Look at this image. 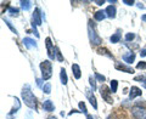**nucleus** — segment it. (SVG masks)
Here are the masks:
<instances>
[{"label": "nucleus", "mask_w": 146, "mask_h": 119, "mask_svg": "<svg viewBox=\"0 0 146 119\" xmlns=\"http://www.w3.org/2000/svg\"><path fill=\"white\" fill-rule=\"evenodd\" d=\"M111 93H112V91H111V89H110L107 85H101V86H100V94H101L102 99L107 103H112L113 102V99L111 97Z\"/></svg>", "instance_id": "7ed1b4c3"}, {"label": "nucleus", "mask_w": 146, "mask_h": 119, "mask_svg": "<svg viewBox=\"0 0 146 119\" xmlns=\"http://www.w3.org/2000/svg\"><path fill=\"white\" fill-rule=\"evenodd\" d=\"M21 6H22V9H23V10L28 11L29 9L32 7V3H31V1H21Z\"/></svg>", "instance_id": "a211bd4d"}, {"label": "nucleus", "mask_w": 146, "mask_h": 119, "mask_svg": "<svg viewBox=\"0 0 146 119\" xmlns=\"http://www.w3.org/2000/svg\"><path fill=\"white\" fill-rule=\"evenodd\" d=\"M43 91L45 94H50V91H51V85H50V83H46L43 86Z\"/></svg>", "instance_id": "4be33fe9"}, {"label": "nucleus", "mask_w": 146, "mask_h": 119, "mask_svg": "<svg viewBox=\"0 0 146 119\" xmlns=\"http://www.w3.org/2000/svg\"><path fill=\"white\" fill-rule=\"evenodd\" d=\"M88 32H89V38H90V42L91 44H94V45H100L102 43V40L101 38L95 33V30L94 28H91V23H90V21H89V27H88Z\"/></svg>", "instance_id": "39448f33"}, {"label": "nucleus", "mask_w": 146, "mask_h": 119, "mask_svg": "<svg viewBox=\"0 0 146 119\" xmlns=\"http://www.w3.org/2000/svg\"><path fill=\"white\" fill-rule=\"evenodd\" d=\"M9 12L11 13V16H17V15H18V9H16V7H10V9H9Z\"/></svg>", "instance_id": "393cba45"}, {"label": "nucleus", "mask_w": 146, "mask_h": 119, "mask_svg": "<svg viewBox=\"0 0 146 119\" xmlns=\"http://www.w3.org/2000/svg\"><path fill=\"white\" fill-rule=\"evenodd\" d=\"M60 78H61V83H62L63 85H66V84H67V74H66V71H65V68H61Z\"/></svg>", "instance_id": "2eb2a0df"}, {"label": "nucleus", "mask_w": 146, "mask_h": 119, "mask_svg": "<svg viewBox=\"0 0 146 119\" xmlns=\"http://www.w3.org/2000/svg\"><path fill=\"white\" fill-rule=\"evenodd\" d=\"M33 23L35 26H40L42 24V15H40V10L35 9L33 12Z\"/></svg>", "instance_id": "423d86ee"}, {"label": "nucleus", "mask_w": 146, "mask_h": 119, "mask_svg": "<svg viewBox=\"0 0 146 119\" xmlns=\"http://www.w3.org/2000/svg\"><path fill=\"white\" fill-rule=\"evenodd\" d=\"M117 88H118V81L117 80H112L111 81V91L112 93H116Z\"/></svg>", "instance_id": "412c9836"}, {"label": "nucleus", "mask_w": 146, "mask_h": 119, "mask_svg": "<svg viewBox=\"0 0 146 119\" xmlns=\"http://www.w3.org/2000/svg\"><path fill=\"white\" fill-rule=\"evenodd\" d=\"M98 52H99V54H101V55H107L110 58H113L112 54H110V52H108V50H107V49H105V48H104V49H99V50H98Z\"/></svg>", "instance_id": "6ab92c4d"}, {"label": "nucleus", "mask_w": 146, "mask_h": 119, "mask_svg": "<svg viewBox=\"0 0 146 119\" xmlns=\"http://www.w3.org/2000/svg\"><path fill=\"white\" fill-rule=\"evenodd\" d=\"M23 44L27 49H33V48H36V43L34 39L32 38H25L23 39Z\"/></svg>", "instance_id": "1a4fd4ad"}, {"label": "nucleus", "mask_w": 146, "mask_h": 119, "mask_svg": "<svg viewBox=\"0 0 146 119\" xmlns=\"http://www.w3.org/2000/svg\"><path fill=\"white\" fill-rule=\"evenodd\" d=\"M143 85H144V88H145V89H146V83H144V84H143Z\"/></svg>", "instance_id": "4c0bfd02"}, {"label": "nucleus", "mask_w": 146, "mask_h": 119, "mask_svg": "<svg viewBox=\"0 0 146 119\" xmlns=\"http://www.w3.org/2000/svg\"><path fill=\"white\" fill-rule=\"evenodd\" d=\"M95 3H96L98 5H102V4H104V1H95Z\"/></svg>", "instance_id": "f704fd0d"}, {"label": "nucleus", "mask_w": 146, "mask_h": 119, "mask_svg": "<svg viewBox=\"0 0 146 119\" xmlns=\"http://www.w3.org/2000/svg\"><path fill=\"white\" fill-rule=\"evenodd\" d=\"M123 61L127 62L128 65H130V63H133L134 62V60H135V55L133 52H129L128 55H123Z\"/></svg>", "instance_id": "ddd939ff"}, {"label": "nucleus", "mask_w": 146, "mask_h": 119, "mask_svg": "<svg viewBox=\"0 0 146 119\" xmlns=\"http://www.w3.org/2000/svg\"><path fill=\"white\" fill-rule=\"evenodd\" d=\"M72 72H73V75H74L76 79H79L82 73H80V68L78 65H72Z\"/></svg>", "instance_id": "4468645a"}, {"label": "nucleus", "mask_w": 146, "mask_h": 119, "mask_svg": "<svg viewBox=\"0 0 146 119\" xmlns=\"http://www.w3.org/2000/svg\"><path fill=\"white\" fill-rule=\"evenodd\" d=\"M141 95V90L139 88H136V86H133V88L130 89V94H129V100H133L135 99L136 96H140Z\"/></svg>", "instance_id": "9b49d317"}, {"label": "nucleus", "mask_w": 146, "mask_h": 119, "mask_svg": "<svg viewBox=\"0 0 146 119\" xmlns=\"http://www.w3.org/2000/svg\"><path fill=\"white\" fill-rule=\"evenodd\" d=\"M139 68V69H146V62H144V61H141V62H139L138 63V66H136Z\"/></svg>", "instance_id": "a878e982"}, {"label": "nucleus", "mask_w": 146, "mask_h": 119, "mask_svg": "<svg viewBox=\"0 0 146 119\" xmlns=\"http://www.w3.org/2000/svg\"><path fill=\"white\" fill-rule=\"evenodd\" d=\"M105 17H106V12L105 11H98L95 13V20L96 21H102L105 20Z\"/></svg>", "instance_id": "dca6fc26"}, {"label": "nucleus", "mask_w": 146, "mask_h": 119, "mask_svg": "<svg viewBox=\"0 0 146 119\" xmlns=\"http://www.w3.org/2000/svg\"><path fill=\"white\" fill-rule=\"evenodd\" d=\"M135 81H143V83H146V74L145 75H139L134 78Z\"/></svg>", "instance_id": "b1692460"}, {"label": "nucleus", "mask_w": 146, "mask_h": 119, "mask_svg": "<svg viewBox=\"0 0 146 119\" xmlns=\"http://www.w3.org/2000/svg\"><path fill=\"white\" fill-rule=\"evenodd\" d=\"M46 48H48V55H49V57L54 60L55 58V52H54V46H52V43H51V39L50 38H46Z\"/></svg>", "instance_id": "0eeeda50"}, {"label": "nucleus", "mask_w": 146, "mask_h": 119, "mask_svg": "<svg viewBox=\"0 0 146 119\" xmlns=\"http://www.w3.org/2000/svg\"><path fill=\"white\" fill-rule=\"evenodd\" d=\"M55 51H56V52H55V56L57 57L58 61L62 62V61H63V57L61 56V52H60V50H58V48H55Z\"/></svg>", "instance_id": "5701e85b"}, {"label": "nucleus", "mask_w": 146, "mask_h": 119, "mask_svg": "<svg viewBox=\"0 0 146 119\" xmlns=\"http://www.w3.org/2000/svg\"><path fill=\"white\" fill-rule=\"evenodd\" d=\"M4 21L6 22V24H7L9 27H10V28H11V30L13 32V33H15V34H17V30H16V29H15V28H13V27L11 26V23H10V22H9V20H7V18H4Z\"/></svg>", "instance_id": "cd10ccee"}, {"label": "nucleus", "mask_w": 146, "mask_h": 119, "mask_svg": "<svg viewBox=\"0 0 146 119\" xmlns=\"http://www.w3.org/2000/svg\"><path fill=\"white\" fill-rule=\"evenodd\" d=\"M95 78H96L98 80H100V81H105V77L101 75V74H99V73H96V74H95Z\"/></svg>", "instance_id": "7c9ffc66"}, {"label": "nucleus", "mask_w": 146, "mask_h": 119, "mask_svg": "<svg viewBox=\"0 0 146 119\" xmlns=\"http://www.w3.org/2000/svg\"><path fill=\"white\" fill-rule=\"evenodd\" d=\"M40 69H42V74H43V79L44 80H48L51 78V71H52V65L49 60H45L40 63Z\"/></svg>", "instance_id": "f03ea898"}, {"label": "nucleus", "mask_w": 146, "mask_h": 119, "mask_svg": "<svg viewBox=\"0 0 146 119\" xmlns=\"http://www.w3.org/2000/svg\"><path fill=\"white\" fill-rule=\"evenodd\" d=\"M86 119H94V118H93V116H88V117H86Z\"/></svg>", "instance_id": "c9c22d12"}, {"label": "nucleus", "mask_w": 146, "mask_h": 119, "mask_svg": "<svg viewBox=\"0 0 146 119\" xmlns=\"http://www.w3.org/2000/svg\"><path fill=\"white\" fill-rule=\"evenodd\" d=\"M48 119H56V118H55V117H49Z\"/></svg>", "instance_id": "e433bc0d"}, {"label": "nucleus", "mask_w": 146, "mask_h": 119, "mask_svg": "<svg viewBox=\"0 0 146 119\" xmlns=\"http://www.w3.org/2000/svg\"><path fill=\"white\" fill-rule=\"evenodd\" d=\"M116 69L118 71H123V72H127V73H134V69L129 66H125L123 65V63H116Z\"/></svg>", "instance_id": "6e6552de"}, {"label": "nucleus", "mask_w": 146, "mask_h": 119, "mask_svg": "<svg viewBox=\"0 0 146 119\" xmlns=\"http://www.w3.org/2000/svg\"><path fill=\"white\" fill-rule=\"evenodd\" d=\"M105 12H106V16H108L110 18H115L116 17V7L113 5L107 6L106 10H105Z\"/></svg>", "instance_id": "9d476101"}, {"label": "nucleus", "mask_w": 146, "mask_h": 119, "mask_svg": "<svg viewBox=\"0 0 146 119\" xmlns=\"http://www.w3.org/2000/svg\"><path fill=\"white\" fill-rule=\"evenodd\" d=\"M140 55H141V57H144V56H146V48H144L143 50H141V52H140Z\"/></svg>", "instance_id": "2f4dec72"}, {"label": "nucleus", "mask_w": 146, "mask_h": 119, "mask_svg": "<svg viewBox=\"0 0 146 119\" xmlns=\"http://www.w3.org/2000/svg\"><path fill=\"white\" fill-rule=\"evenodd\" d=\"M43 108L45 109V111H48V112H52L55 109V106H54V103L50 101V100H45L44 103H43Z\"/></svg>", "instance_id": "f8f14e48"}, {"label": "nucleus", "mask_w": 146, "mask_h": 119, "mask_svg": "<svg viewBox=\"0 0 146 119\" xmlns=\"http://www.w3.org/2000/svg\"><path fill=\"white\" fill-rule=\"evenodd\" d=\"M90 79V85H91V88H93V91L96 89V83H95V79H93V77H90L89 78Z\"/></svg>", "instance_id": "c85d7f7f"}, {"label": "nucleus", "mask_w": 146, "mask_h": 119, "mask_svg": "<svg viewBox=\"0 0 146 119\" xmlns=\"http://www.w3.org/2000/svg\"><path fill=\"white\" fill-rule=\"evenodd\" d=\"M22 99H23L25 103L28 106L29 108H33V109H36V101H35V97L33 93L31 91V86L28 84L25 85L23 88V91H22Z\"/></svg>", "instance_id": "f257e3e1"}, {"label": "nucleus", "mask_w": 146, "mask_h": 119, "mask_svg": "<svg viewBox=\"0 0 146 119\" xmlns=\"http://www.w3.org/2000/svg\"><path fill=\"white\" fill-rule=\"evenodd\" d=\"M121 40V34L119 33H116V34H113L111 36V42L112 43H118Z\"/></svg>", "instance_id": "aec40b11"}, {"label": "nucleus", "mask_w": 146, "mask_h": 119, "mask_svg": "<svg viewBox=\"0 0 146 119\" xmlns=\"http://www.w3.org/2000/svg\"><path fill=\"white\" fill-rule=\"evenodd\" d=\"M131 114L135 119H146V109L141 106H134L131 108Z\"/></svg>", "instance_id": "20e7f679"}, {"label": "nucleus", "mask_w": 146, "mask_h": 119, "mask_svg": "<svg viewBox=\"0 0 146 119\" xmlns=\"http://www.w3.org/2000/svg\"><path fill=\"white\" fill-rule=\"evenodd\" d=\"M141 20H143L144 22H146V15H144L143 17H141Z\"/></svg>", "instance_id": "72a5a7b5"}, {"label": "nucleus", "mask_w": 146, "mask_h": 119, "mask_svg": "<svg viewBox=\"0 0 146 119\" xmlns=\"http://www.w3.org/2000/svg\"><path fill=\"white\" fill-rule=\"evenodd\" d=\"M79 108H80L84 113L88 112V111H86V107H85V103H84V102H79Z\"/></svg>", "instance_id": "c756f323"}, {"label": "nucleus", "mask_w": 146, "mask_h": 119, "mask_svg": "<svg viewBox=\"0 0 146 119\" xmlns=\"http://www.w3.org/2000/svg\"><path fill=\"white\" fill-rule=\"evenodd\" d=\"M27 119H31V118H29V116H28V118H27Z\"/></svg>", "instance_id": "58836bf2"}, {"label": "nucleus", "mask_w": 146, "mask_h": 119, "mask_svg": "<svg viewBox=\"0 0 146 119\" xmlns=\"http://www.w3.org/2000/svg\"><path fill=\"white\" fill-rule=\"evenodd\" d=\"M88 96H89V100H90L91 106H93L94 108H98V102H96V99H95V96L94 95H90V94H88Z\"/></svg>", "instance_id": "f3484780"}, {"label": "nucleus", "mask_w": 146, "mask_h": 119, "mask_svg": "<svg viewBox=\"0 0 146 119\" xmlns=\"http://www.w3.org/2000/svg\"><path fill=\"white\" fill-rule=\"evenodd\" d=\"M134 34L133 33H128L127 35H125V40H127V42H131V40H133L134 39Z\"/></svg>", "instance_id": "bb28decb"}, {"label": "nucleus", "mask_w": 146, "mask_h": 119, "mask_svg": "<svg viewBox=\"0 0 146 119\" xmlns=\"http://www.w3.org/2000/svg\"><path fill=\"white\" fill-rule=\"evenodd\" d=\"M123 3L127 4V5H133L134 1H129V0H123Z\"/></svg>", "instance_id": "473e14b6"}]
</instances>
